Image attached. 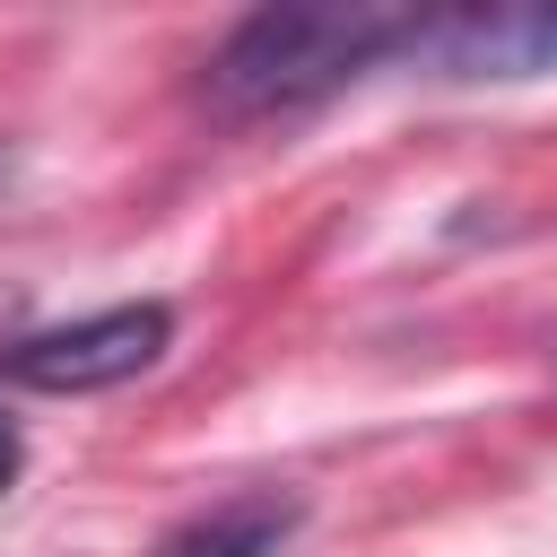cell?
I'll list each match as a JSON object with an SVG mask.
<instances>
[{
	"mask_svg": "<svg viewBox=\"0 0 557 557\" xmlns=\"http://www.w3.org/2000/svg\"><path fill=\"white\" fill-rule=\"evenodd\" d=\"M409 61L435 78H540L557 70V0H496V9H426Z\"/></svg>",
	"mask_w": 557,
	"mask_h": 557,
	"instance_id": "3957f363",
	"label": "cell"
},
{
	"mask_svg": "<svg viewBox=\"0 0 557 557\" xmlns=\"http://www.w3.org/2000/svg\"><path fill=\"white\" fill-rule=\"evenodd\" d=\"M305 522V496H278V487H244V496H218L200 513H183L157 557H278Z\"/></svg>",
	"mask_w": 557,
	"mask_h": 557,
	"instance_id": "277c9868",
	"label": "cell"
},
{
	"mask_svg": "<svg viewBox=\"0 0 557 557\" xmlns=\"http://www.w3.org/2000/svg\"><path fill=\"white\" fill-rule=\"evenodd\" d=\"M165 339H174V305H157V296L104 305V313L26 331L9 348V383H26V392H113V383L148 374L165 357Z\"/></svg>",
	"mask_w": 557,
	"mask_h": 557,
	"instance_id": "7a4b0ae2",
	"label": "cell"
},
{
	"mask_svg": "<svg viewBox=\"0 0 557 557\" xmlns=\"http://www.w3.org/2000/svg\"><path fill=\"white\" fill-rule=\"evenodd\" d=\"M17 470H26V444H17V426H9V418H0V496H9V487H17Z\"/></svg>",
	"mask_w": 557,
	"mask_h": 557,
	"instance_id": "5b68a950",
	"label": "cell"
},
{
	"mask_svg": "<svg viewBox=\"0 0 557 557\" xmlns=\"http://www.w3.org/2000/svg\"><path fill=\"white\" fill-rule=\"evenodd\" d=\"M418 9H383V0H296V9H252L200 70V104L226 122H270V113H305L322 96H339L348 78L409 61Z\"/></svg>",
	"mask_w": 557,
	"mask_h": 557,
	"instance_id": "6da1fadb",
	"label": "cell"
}]
</instances>
